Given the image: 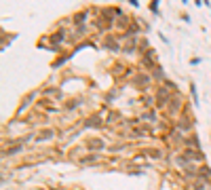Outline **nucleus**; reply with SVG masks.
<instances>
[{"label": "nucleus", "instance_id": "7ed1b4c3", "mask_svg": "<svg viewBox=\"0 0 211 190\" xmlns=\"http://www.w3.org/2000/svg\"><path fill=\"white\" fill-rule=\"evenodd\" d=\"M200 171H203V173H200V175H203V178H207V179L211 178V173H209V167H203V169H200Z\"/></svg>", "mask_w": 211, "mask_h": 190}, {"label": "nucleus", "instance_id": "f257e3e1", "mask_svg": "<svg viewBox=\"0 0 211 190\" xmlns=\"http://www.w3.org/2000/svg\"><path fill=\"white\" fill-rule=\"evenodd\" d=\"M192 97H194V106H199V93H196V87L192 84Z\"/></svg>", "mask_w": 211, "mask_h": 190}, {"label": "nucleus", "instance_id": "f03ea898", "mask_svg": "<svg viewBox=\"0 0 211 190\" xmlns=\"http://www.w3.org/2000/svg\"><path fill=\"white\" fill-rule=\"evenodd\" d=\"M51 135H53V131H45V133H40V135H38V140H49Z\"/></svg>", "mask_w": 211, "mask_h": 190}]
</instances>
